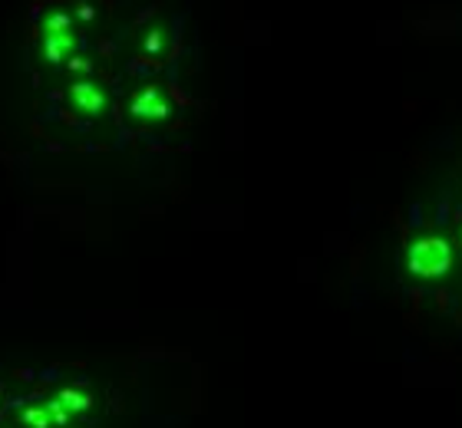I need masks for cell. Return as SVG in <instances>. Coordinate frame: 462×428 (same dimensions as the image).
I'll use <instances>...</instances> for the list:
<instances>
[{"mask_svg": "<svg viewBox=\"0 0 462 428\" xmlns=\"http://www.w3.org/2000/svg\"><path fill=\"white\" fill-rule=\"evenodd\" d=\"M453 264V248L443 238H423L416 241L410 254H406V267L416 277H443Z\"/></svg>", "mask_w": 462, "mask_h": 428, "instance_id": "obj_1", "label": "cell"}, {"mask_svg": "<svg viewBox=\"0 0 462 428\" xmlns=\"http://www.w3.org/2000/svg\"><path fill=\"white\" fill-rule=\"evenodd\" d=\"M73 99H77V105L83 109V112H93V115H96L99 109H103V93H99L93 83L73 86Z\"/></svg>", "mask_w": 462, "mask_h": 428, "instance_id": "obj_2", "label": "cell"}, {"mask_svg": "<svg viewBox=\"0 0 462 428\" xmlns=\"http://www.w3.org/2000/svg\"><path fill=\"white\" fill-rule=\"evenodd\" d=\"M133 112L135 115H165V112H169V105L159 103V93H155V89H149V93H142L133 103Z\"/></svg>", "mask_w": 462, "mask_h": 428, "instance_id": "obj_3", "label": "cell"}, {"mask_svg": "<svg viewBox=\"0 0 462 428\" xmlns=\"http://www.w3.org/2000/svg\"><path fill=\"white\" fill-rule=\"evenodd\" d=\"M69 47H73V37H69V33H53V40L47 43V57L53 59V63H60V57H63Z\"/></svg>", "mask_w": 462, "mask_h": 428, "instance_id": "obj_4", "label": "cell"}, {"mask_svg": "<svg viewBox=\"0 0 462 428\" xmlns=\"http://www.w3.org/2000/svg\"><path fill=\"white\" fill-rule=\"evenodd\" d=\"M60 402H67L69 409H89L93 399H89L86 392H77V389H63L60 392Z\"/></svg>", "mask_w": 462, "mask_h": 428, "instance_id": "obj_5", "label": "cell"}, {"mask_svg": "<svg viewBox=\"0 0 462 428\" xmlns=\"http://www.w3.org/2000/svg\"><path fill=\"white\" fill-rule=\"evenodd\" d=\"M23 422H30L33 428H50L47 412H40V409H27V412H23Z\"/></svg>", "mask_w": 462, "mask_h": 428, "instance_id": "obj_6", "label": "cell"}, {"mask_svg": "<svg viewBox=\"0 0 462 428\" xmlns=\"http://www.w3.org/2000/svg\"><path fill=\"white\" fill-rule=\"evenodd\" d=\"M47 412H50V415H53V419H57V425H67V412H63V402H50V405H47Z\"/></svg>", "mask_w": 462, "mask_h": 428, "instance_id": "obj_7", "label": "cell"}]
</instances>
